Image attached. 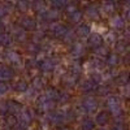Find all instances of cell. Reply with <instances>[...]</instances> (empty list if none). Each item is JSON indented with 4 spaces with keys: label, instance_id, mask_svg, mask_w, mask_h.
Returning a JSON list of instances; mask_svg holds the SVG:
<instances>
[{
    "label": "cell",
    "instance_id": "1",
    "mask_svg": "<svg viewBox=\"0 0 130 130\" xmlns=\"http://www.w3.org/2000/svg\"><path fill=\"white\" fill-rule=\"evenodd\" d=\"M107 105H108V109H109V112H111L115 117L122 116L121 103H120V99H118L117 96H109V98H108Z\"/></svg>",
    "mask_w": 130,
    "mask_h": 130
},
{
    "label": "cell",
    "instance_id": "2",
    "mask_svg": "<svg viewBox=\"0 0 130 130\" xmlns=\"http://www.w3.org/2000/svg\"><path fill=\"white\" fill-rule=\"evenodd\" d=\"M53 105H55V100H52L47 94L39 96L38 107H39L40 111H50L51 108H53Z\"/></svg>",
    "mask_w": 130,
    "mask_h": 130
},
{
    "label": "cell",
    "instance_id": "3",
    "mask_svg": "<svg viewBox=\"0 0 130 130\" xmlns=\"http://www.w3.org/2000/svg\"><path fill=\"white\" fill-rule=\"evenodd\" d=\"M103 37L100 34H98V32H92V34H90L87 37V44L89 47L94 48V50H98L99 47L103 46Z\"/></svg>",
    "mask_w": 130,
    "mask_h": 130
},
{
    "label": "cell",
    "instance_id": "4",
    "mask_svg": "<svg viewBox=\"0 0 130 130\" xmlns=\"http://www.w3.org/2000/svg\"><path fill=\"white\" fill-rule=\"evenodd\" d=\"M68 27L62 25V24H53L51 26V32H52V35L55 37V38H59V39H64V37L67 35V32H68Z\"/></svg>",
    "mask_w": 130,
    "mask_h": 130
},
{
    "label": "cell",
    "instance_id": "5",
    "mask_svg": "<svg viewBox=\"0 0 130 130\" xmlns=\"http://www.w3.org/2000/svg\"><path fill=\"white\" fill-rule=\"evenodd\" d=\"M13 75H14V72L12 68L5 65V64H0V82H5V81L12 79Z\"/></svg>",
    "mask_w": 130,
    "mask_h": 130
},
{
    "label": "cell",
    "instance_id": "6",
    "mask_svg": "<svg viewBox=\"0 0 130 130\" xmlns=\"http://www.w3.org/2000/svg\"><path fill=\"white\" fill-rule=\"evenodd\" d=\"M82 109L85 112H87V113H91L94 111H96V108H98V102L94 99V98H85V99L82 100Z\"/></svg>",
    "mask_w": 130,
    "mask_h": 130
},
{
    "label": "cell",
    "instance_id": "7",
    "mask_svg": "<svg viewBox=\"0 0 130 130\" xmlns=\"http://www.w3.org/2000/svg\"><path fill=\"white\" fill-rule=\"evenodd\" d=\"M50 121L53 125H62L67 121V115L61 111H55V112L50 113Z\"/></svg>",
    "mask_w": 130,
    "mask_h": 130
},
{
    "label": "cell",
    "instance_id": "8",
    "mask_svg": "<svg viewBox=\"0 0 130 130\" xmlns=\"http://www.w3.org/2000/svg\"><path fill=\"white\" fill-rule=\"evenodd\" d=\"M20 25L25 31H30V30H35L37 29V21L31 17H22L20 21Z\"/></svg>",
    "mask_w": 130,
    "mask_h": 130
},
{
    "label": "cell",
    "instance_id": "9",
    "mask_svg": "<svg viewBox=\"0 0 130 130\" xmlns=\"http://www.w3.org/2000/svg\"><path fill=\"white\" fill-rule=\"evenodd\" d=\"M95 121H96L98 125H102V126L107 125L108 121H109V113H108L107 111L99 112V113L96 115V117H95Z\"/></svg>",
    "mask_w": 130,
    "mask_h": 130
},
{
    "label": "cell",
    "instance_id": "10",
    "mask_svg": "<svg viewBox=\"0 0 130 130\" xmlns=\"http://www.w3.org/2000/svg\"><path fill=\"white\" fill-rule=\"evenodd\" d=\"M53 68H55V64H53V61L50 60V59L43 60V61H40V64H39V69H40L42 72H44V73L52 72Z\"/></svg>",
    "mask_w": 130,
    "mask_h": 130
},
{
    "label": "cell",
    "instance_id": "11",
    "mask_svg": "<svg viewBox=\"0 0 130 130\" xmlns=\"http://www.w3.org/2000/svg\"><path fill=\"white\" fill-rule=\"evenodd\" d=\"M111 25L116 30H124V27H125V20L121 16H115L111 20Z\"/></svg>",
    "mask_w": 130,
    "mask_h": 130
},
{
    "label": "cell",
    "instance_id": "12",
    "mask_svg": "<svg viewBox=\"0 0 130 130\" xmlns=\"http://www.w3.org/2000/svg\"><path fill=\"white\" fill-rule=\"evenodd\" d=\"M77 35L79 38H87L90 35V26L86 25V24L79 25L78 29H77Z\"/></svg>",
    "mask_w": 130,
    "mask_h": 130
},
{
    "label": "cell",
    "instance_id": "13",
    "mask_svg": "<svg viewBox=\"0 0 130 130\" xmlns=\"http://www.w3.org/2000/svg\"><path fill=\"white\" fill-rule=\"evenodd\" d=\"M86 14H87V17H90L91 20L99 18V8L95 7V5H90L86 9Z\"/></svg>",
    "mask_w": 130,
    "mask_h": 130
},
{
    "label": "cell",
    "instance_id": "14",
    "mask_svg": "<svg viewBox=\"0 0 130 130\" xmlns=\"http://www.w3.org/2000/svg\"><path fill=\"white\" fill-rule=\"evenodd\" d=\"M13 35H14V39L16 40L24 42L25 38H26V31L22 27H16V29H13Z\"/></svg>",
    "mask_w": 130,
    "mask_h": 130
},
{
    "label": "cell",
    "instance_id": "15",
    "mask_svg": "<svg viewBox=\"0 0 130 130\" xmlns=\"http://www.w3.org/2000/svg\"><path fill=\"white\" fill-rule=\"evenodd\" d=\"M82 90L83 92H92L94 90H96V83H94L91 79H87V81H85L82 83Z\"/></svg>",
    "mask_w": 130,
    "mask_h": 130
},
{
    "label": "cell",
    "instance_id": "16",
    "mask_svg": "<svg viewBox=\"0 0 130 130\" xmlns=\"http://www.w3.org/2000/svg\"><path fill=\"white\" fill-rule=\"evenodd\" d=\"M94 127H95V122H94L92 118L86 117L85 120L82 121V125H81L82 130H94Z\"/></svg>",
    "mask_w": 130,
    "mask_h": 130
},
{
    "label": "cell",
    "instance_id": "17",
    "mask_svg": "<svg viewBox=\"0 0 130 130\" xmlns=\"http://www.w3.org/2000/svg\"><path fill=\"white\" fill-rule=\"evenodd\" d=\"M68 16H69L70 21H72V22H74V24L81 22V21H82V17H83L82 12H81V10H78V9H75L74 12H72V13H70V14H68Z\"/></svg>",
    "mask_w": 130,
    "mask_h": 130
},
{
    "label": "cell",
    "instance_id": "18",
    "mask_svg": "<svg viewBox=\"0 0 130 130\" xmlns=\"http://www.w3.org/2000/svg\"><path fill=\"white\" fill-rule=\"evenodd\" d=\"M7 107H8V111L12 112V115L18 113L21 111V108H22V105H21L20 103H14V102H8L7 103Z\"/></svg>",
    "mask_w": 130,
    "mask_h": 130
},
{
    "label": "cell",
    "instance_id": "19",
    "mask_svg": "<svg viewBox=\"0 0 130 130\" xmlns=\"http://www.w3.org/2000/svg\"><path fill=\"white\" fill-rule=\"evenodd\" d=\"M18 10H21V12H26V10L29 9L30 7V0H17L16 3Z\"/></svg>",
    "mask_w": 130,
    "mask_h": 130
},
{
    "label": "cell",
    "instance_id": "20",
    "mask_svg": "<svg viewBox=\"0 0 130 130\" xmlns=\"http://www.w3.org/2000/svg\"><path fill=\"white\" fill-rule=\"evenodd\" d=\"M51 4L56 10H59L68 5V0H51Z\"/></svg>",
    "mask_w": 130,
    "mask_h": 130
},
{
    "label": "cell",
    "instance_id": "21",
    "mask_svg": "<svg viewBox=\"0 0 130 130\" xmlns=\"http://www.w3.org/2000/svg\"><path fill=\"white\" fill-rule=\"evenodd\" d=\"M10 43H12V39L8 34H4V32H0V46L8 47Z\"/></svg>",
    "mask_w": 130,
    "mask_h": 130
},
{
    "label": "cell",
    "instance_id": "22",
    "mask_svg": "<svg viewBox=\"0 0 130 130\" xmlns=\"http://www.w3.org/2000/svg\"><path fill=\"white\" fill-rule=\"evenodd\" d=\"M29 89V85L25 82V81H18L16 85H14V90L18 91V92H24V91H27Z\"/></svg>",
    "mask_w": 130,
    "mask_h": 130
},
{
    "label": "cell",
    "instance_id": "23",
    "mask_svg": "<svg viewBox=\"0 0 130 130\" xmlns=\"http://www.w3.org/2000/svg\"><path fill=\"white\" fill-rule=\"evenodd\" d=\"M7 57L9 59V61H12V62H20V55L18 53H16L14 51H8L7 52Z\"/></svg>",
    "mask_w": 130,
    "mask_h": 130
},
{
    "label": "cell",
    "instance_id": "24",
    "mask_svg": "<svg viewBox=\"0 0 130 130\" xmlns=\"http://www.w3.org/2000/svg\"><path fill=\"white\" fill-rule=\"evenodd\" d=\"M75 82H77V75H67V77L64 78V83L68 85V86H74Z\"/></svg>",
    "mask_w": 130,
    "mask_h": 130
},
{
    "label": "cell",
    "instance_id": "25",
    "mask_svg": "<svg viewBox=\"0 0 130 130\" xmlns=\"http://www.w3.org/2000/svg\"><path fill=\"white\" fill-rule=\"evenodd\" d=\"M83 47H82V44H74L73 46V48H72V53L74 56H81L82 53H83Z\"/></svg>",
    "mask_w": 130,
    "mask_h": 130
},
{
    "label": "cell",
    "instance_id": "26",
    "mask_svg": "<svg viewBox=\"0 0 130 130\" xmlns=\"http://www.w3.org/2000/svg\"><path fill=\"white\" fill-rule=\"evenodd\" d=\"M107 62L109 64V65H116L118 62V57L116 53H109V55H107Z\"/></svg>",
    "mask_w": 130,
    "mask_h": 130
},
{
    "label": "cell",
    "instance_id": "27",
    "mask_svg": "<svg viewBox=\"0 0 130 130\" xmlns=\"http://www.w3.org/2000/svg\"><path fill=\"white\" fill-rule=\"evenodd\" d=\"M7 124H8L10 127H14V126L17 125V117H16V115H9V116L7 117Z\"/></svg>",
    "mask_w": 130,
    "mask_h": 130
},
{
    "label": "cell",
    "instance_id": "28",
    "mask_svg": "<svg viewBox=\"0 0 130 130\" xmlns=\"http://www.w3.org/2000/svg\"><path fill=\"white\" fill-rule=\"evenodd\" d=\"M102 9H103V12H104V13L109 14V13H113L115 7H113V4H112V3H105V4L102 7Z\"/></svg>",
    "mask_w": 130,
    "mask_h": 130
},
{
    "label": "cell",
    "instance_id": "29",
    "mask_svg": "<svg viewBox=\"0 0 130 130\" xmlns=\"http://www.w3.org/2000/svg\"><path fill=\"white\" fill-rule=\"evenodd\" d=\"M8 90H9V86H8L5 82H0V95L7 94Z\"/></svg>",
    "mask_w": 130,
    "mask_h": 130
},
{
    "label": "cell",
    "instance_id": "30",
    "mask_svg": "<svg viewBox=\"0 0 130 130\" xmlns=\"http://www.w3.org/2000/svg\"><path fill=\"white\" fill-rule=\"evenodd\" d=\"M111 130H126V127H125V125H124L121 121H117V122L112 126Z\"/></svg>",
    "mask_w": 130,
    "mask_h": 130
},
{
    "label": "cell",
    "instance_id": "31",
    "mask_svg": "<svg viewBox=\"0 0 130 130\" xmlns=\"http://www.w3.org/2000/svg\"><path fill=\"white\" fill-rule=\"evenodd\" d=\"M118 82H121V83H127V73H122L120 77H118Z\"/></svg>",
    "mask_w": 130,
    "mask_h": 130
},
{
    "label": "cell",
    "instance_id": "32",
    "mask_svg": "<svg viewBox=\"0 0 130 130\" xmlns=\"http://www.w3.org/2000/svg\"><path fill=\"white\" fill-rule=\"evenodd\" d=\"M7 14H8V9L5 7H3V5H0V18H3Z\"/></svg>",
    "mask_w": 130,
    "mask_h": 130
},
{
    "label": "cell",
    "instance_id": "33",
    "mask_svg": "<svg viewBox=\"0 0 130 130\" xmlns=\"http://www.w3.org/2000/svg\"><path fill=\"white\" fill-rule=\"evenodd\" d=\"M29 48H30L31 52H37L39 50V46L37 44V43H32V44H29Z\"/></svg>",
    "mask_w": 130,
    "mask_h": 130
},
{
    "label": "cell",
    "instance_id": "34",
    "mask_svg": "<svg viewBox=\"0 0 130 130\" xmlns=\"http://www.w3.org/2000/svg\"><path fill=\"white\" fill-rule=\"evenodd\" d=\"M75 9H77V8H75V5H68V8H67V13L70 14L72 12H74Z\"/></svg>",
    "mask_w": 130,
    "mask_h": 130
},
{
    "label": "cell",
    "instance_id": "35",
    "mask_svg": "<svg viewBox=\"0 0 130 130\" xmlns=\"http://www.w3.org/2000/svg\"><path fill=\"white\" fill-rule=\"evenodd\" d=\"M4 31V25H3V22H0V32H3Z\"/></svg>",
    "mask_w": 130,
    "mask_h": 130
},
{
    "label": "cell",
    "instance_id": "36",
    "mask_svg": "<svg viewBox=\"0 0 130 130\" xmlns=\"http://www.w3.org/2000/svg\"><path fill=\"white\" fill-rule=\"evenodd\" d=\"M62 130H72V129H70V127H64Z\"/></svg>",
    "mask_w": 130,
    "mask_h": 130
},
{
    "label": "cell",
    "instance_id": "37",
    "mask_svg": "<svg viewBox=\"0 0 130 130\" xmlns=\"http://www.w3.org/2000/svg\"><path fill=\"white\" fill-rule=\"evenodd\" d=\"M108 2H111V0H108Z\"/></svg>",
    "mask_w": 130,
    "mask_h": 130
},
{
    "label": "cell",
    "instance_id": "38",
    "mask_svg": "<svg viewBox=\"0 0 130 130\" xmlns=\"http://www.w3.org/2000/svg\"><path fill=\"white\" fill-rule=\"evenodd\" d=\"M34 2H37V0H34Z\"/></svg>",
    "mask_w": 130,
    "mask_h": 130
}]
</instances>
